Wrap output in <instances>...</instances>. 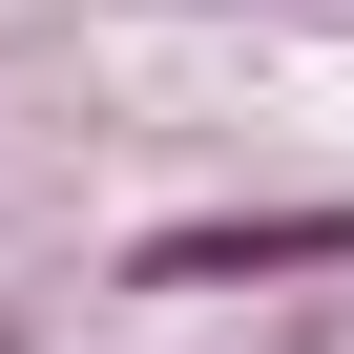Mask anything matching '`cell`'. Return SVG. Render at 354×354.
I'll use <instances>...</instances> for the list:
<instances>
[{
  "mask_svg": "<svg viewBox=\"0 0 354 354\" xmlns=\"http://www.w3.org/2000/svg\"><path fill=\"white\" fill-rule=\"evenodd\" d=\"M271 271H354V209H188L125 250V292H271Z\"/></svg>",
  "mask_w": 354,
  "mask_h": 354,
  "instance_id": "6da1fadb",
  "label": "cell"
},
{
  "mask_svg": "<svg viewBox=\"0 0 354 354\" xmlns=\"http://www.w3.org/2000/svg\"><path fill=\"white\" fill-rule=\"evenodd\" d=\"M0 354H21V313H0Z\"/></svg>",
  "mask_w": 354,
  "mask_h": 354,
  "instance_id": "7a4b0ae2",
  "label": "cell"
}]
</instances>
